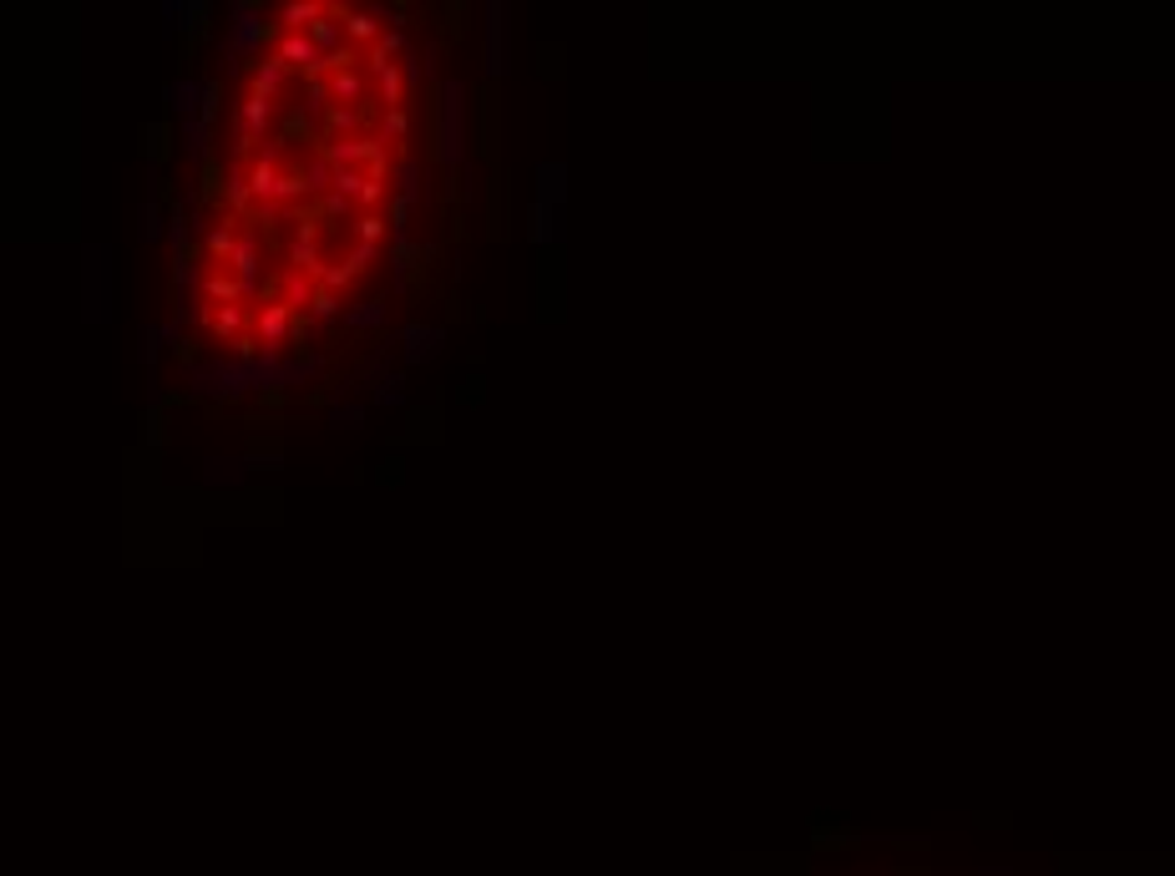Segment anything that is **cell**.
<instances>
[{
    "instance_id": "obj_1",
    "label": "cell",
    "mask_w": 1175,
    "mask_h": 876,
    "mask_svg": "<svg viewBox=\"0 0 1175 876\" xmlns=\"http://www.w3.org/2000/svg\"><path fill=\"white\" fill-rule=\"evenodd\" d=\"M406 132V52L385 15L279 11L228 117L224 203L199 259L213 340L279 350L355 294L391 228Z\"/></svg>"
}]
</instances>
